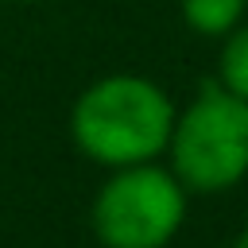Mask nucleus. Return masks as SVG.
I'll list each match as a JSON object with an SVG mask.
<instances>
[{
    "instance_id": "obj_1",
    "label": "nucleus",
    "mask_w": 248,
    "mask_h": 248,
    "mask_svg": "<svg viewBox=\"0 0 248 248\" xmlns=\"http://www.w3.org/2000/svg\"><path fill=\"white\" fill-rule=\"evenodd\" d=\"M174 128V105L170 97L136 74H112L93 81L74 112H70V132L74 143L101 167H132V163H151L155 155L167 151Z\"/></svg>"
},
{
    "instance_id": "obj_2",
    "label": "nucleus",
    "mask_w": 248,
    "mask_h": 248,
    "mask_svg": "<svg viewBox=\"0 0 248 248\" xmlns=\"http://www.w3.org/2000/svg\"><path fill=\"white\" fill-rule=\"evenodd\" d=\"M170 170L186 190L221 194L248 174V101L217 78L202 81L198 97L170 128Z\"/></svg>"
},
{
    "instance_id": "obj_3",
    "label": "nucleus",
    "mask_w": 248,
    "mask_h": 248,
    "mask_svg": "<svg viewBox=\"0 0 248 248\" xmlns=\"http://www.w3.org/2000/svg\"><path fill=\"white\" fill-rule=\"evenodd\" d=\"M186 217V186L155 163L116 167L93 198V232L105 248H167Z\"/></svg>"
},
{
    "instance_id": "obj_4",
    "label": "nucleus",
    "mask_w": 248,
    "mask_h": 248,
    "mask_svg": "<svg viewBox=\"0 0 248 248\" xmlns=\"http://www.w3.org/2000/svg\"><path fill=\"white\" fill-rule=\"evenodd\" d=\"M244 8L248 0H182V16L198 35H229Z\"/></svg>"
},
{
    "instance_id": "obj_5",
    "label": "nucleus",
    "mask_w": 248,
    "mask_h": 248,
    "mask_svg": "<svg viewBox=\"0 0 248 248\" xmlns=\"http://www.w3.org/2000/svg\"><path fill=\"white\" fill-rule=\"evenodd\" d=\"M217 81L248 101V27H232L225 46H221V66H217Z\"/></svg>"
},
{
    "instance_id": "obj_6",
    "label": "nucleus",
    "mask_w": 248,
    "mask_h": 248,
    "mask_svg": "<svg viewBox=\"0 0 248 248\" xmlns=\"http://www.w3.org/2000/svg\"><path fill=\"white\" fill-rule=\"evenodd\" d=\"M232 248H248V225L236 232V240H232Z\"/></svg>"
}]
</instances>
